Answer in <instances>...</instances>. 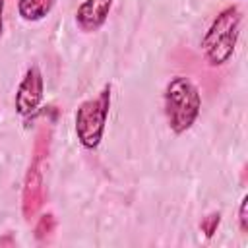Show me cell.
Returning <instances> with one entry per match:
<instances>
[{
    "label": "cell",
    "mask_w": 248,
    "mask_h": 248,
    "mask_svg": "<svg viewBox=\"0 0 248 248\" xmlns=\"http://www.w3.org/2000/svg\"><path fill=\"white\" fill-rule=\"evenodd\" d=\"M48 151H50V126L43 124L35 136L33 155L29 161V169L25 172L23 190H21V213L25 221H31L45 203L46 194H45L43 167L48 159Z\"/></svg>",
    "instance_id": "obj_3"
},
{
    "label": "cell",
    "mask_w": 248,
    "mask_h": 248,
    "mask_svg": "<svg viewBox=\"0 0 248 248\" xmlns=\"http://www.w3.org/2000/svg\"><path fill=\"white\" fill-rule=\"evenodd\" d=\"M2 244H8V246H12V244H14V236H12V234H6L4 238H0V246H2Z\"/></svg>",
    "instance_id": "obj_12"
},
{
    "label": "cell",
    "mask_w": 248,
    "mask_h": 248,
    "mask_svg": "<svg viewBox=\"0 0 248 248\" xmlns=\"http://www.w3.org/2000/svg\"><path fill=\"white\" fill-rule=\"evenodd\" d=\"M4 4H6V0H0V37L4 31Z\"/></svg>",
    "instance_id": "obj_11"
},
{
    "label": "cell",
    "mask_w": 248,
    "mask_h": 248,
    "mask_svg": "<svg viewBox=\"0 0 248 248\" xmlns=\"http://www.w3.org/2000/svg\"><path fill=\"white\" fill-rule=\"evenodd\" d=\"M219 223H221V213H219V211H211L209 215H205V217L200 221V229H202V232H203L207 238H211V236L217 232Z\"/></svg>",
    "instance_id": "obj_9"
},
{
    "label": "cell",
    "mask_w": 248,
    "mask_h": 248,
    "mask_svg": "<svg viewBox=\"0 0 248 248\" xmlns=\"http://www.w3.org/2000/svg\"><path fill=\"white\" fill-rule=\"evenodd\" d=\"M56 0H17V14L23 21H41L54 8Z\"/></svg>",
    "instance_id": "obj_7"
},
{
    "label": "cell",
    "mask_w": 248,
    "mask_h": 248,
    "mask_svg": "<svg viewBox=\"0 0 248 248\" xmlns=\"http://www.w3.org/2000/svg\"><path fill=\"white\" fill-rule=\"evenodd\" d=\"M54 229H56V219H54V213L46 211V213H43V215L37 219L33 232H35V238H37L39 242H43V240L50 238V234L54 232Z\"/></svg>",
    "instance_id": "obj_8"
},
{
    "label": "cell",
    "mask_w": 248,
    "mask_h": 248,
    "mask_svg": "<svg viewBox=\"0 0 248 248\" xmlns=\"http://www.w3.org/2000/svg\"><path fill=\"white\" fill-rule=\"evenodd\" d=\"M108 110H110V83H107L97 97L79 103L74 116V124H76V138L83 149L93 151L101 145L107 128Z\"/></svg>",
    "instance_id": "obj_4"
},
{
    "label": "cell",
    "mask_w": 248,
    "mask_h": 248,
    "mask_svg": "<svg viewBox=\"0 0 248 248\" xmlns=\"http://www.w3.org/2000/svg\"><path fill=\"white\" fill-rule=\"evenodd\" d=\"M43 97H45V78H43V72L37 64H31L17 89H16V99H14V107H16V112L19 116H31L33 112L39 110L41 103H43Z\"/></svg>",
    "instance_id": "obj_5"
},
{
    "label": "cell",
    "mask_w": 248,
    "mask_h": 248,
    "mask_svg": "<svg viewBox=\"0 0 248 248\" xmlns=\"http://www.w3.org/2000/svg\"><path fill=\"white\" fill-rule=\"evenodd\" d=\"M163 110L172 134L188 132L202 110V95L196 83L186 76L170 78L163 91Z\"/></svg>",
    "instance_id": "obj_1"
},
{
    "label": "cell",
    "mask_w": 248,
    "mask_h": 248,
    "mask_svg": "<svg viewBox=\"0 0 248 248\" xmlns=\"http://www.w3.org/2000/svg\"><path fill=\"white\" fill-rule=\"evenodd\" d=\"M114 0H83L76 10V23L83 33L99 31L110 14Z\"/></svg>",
    "instance_id": "obj_6"
},
{
    "label": "cell",
    "mask_w": 248,
    "mask_h": 248,
    "mask_svg": "<svg viewBox=\"0 0 248 248\" xmlns=\"http://www.w3.org/2000/svg\"><path fill=\"white\" fill-rule=\"evenodd\" d=\"M240 25H242V12L234 4L223 8L215 16V19L211 21V25L207 27L202 39V52L209 66L219 68L232 58L240 37Z\"/></svg>",
    "instance_id": "obj_2"
},
{
    "label": "cell",
    "mask_w": 248,
    "mask_h": 248,
    "mask_svg": "<svg viewBox=\"0 0 248 248\" xmlns=\"http://www.w3.org/2000/svg\"><path fill=\"white\" fill-rule=\"evenodd\" d=\"M238 229L240 232H248V196H242L238 205Z\"/></svg>",
    "instance_id": "obj_10"
}]
</instances>
